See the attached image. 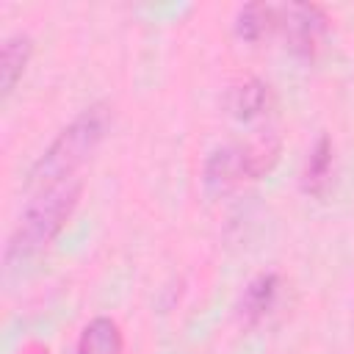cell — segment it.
I'll return each instance as SVG.
<instances>
[{"label": "cell", "instance_id": "52a82bcc", "mask_svg": "<svg viewBox=\"0 0 354 354\" xmlns=\"http://www.w3.org/2000/svg\"><path fill=\"white\" fill-rule=\"evenodd\" d=\"M30 55H33V39L28 33H11L3 41V50H0V91H3V97H8L17 88V83L22 80V75L30 64Z\"/></svg>", "mask_w": 354, "mask_h": 354}, {"label": "cell", "instance_id": "6da1fadb", "mask_svg": "<svg viewBox=\"0 0 354 354\" xmlns=\"http://www.w3.org/2000/svg\"><path fill=\"white\" fill-rule=\"evenodd\" d=\"M80 194H83V183L77 177H69V180L41 188L28 202L14 232L8 235V243L3 252L6 266L17 263V260L22 263V260L39 254L41 249H47L58 238L64 224L72 218V213L80 202Z\"/></svg>", "mask_w": 354, "mask_h": 354}, {"label": "cell", "instance_id": "9c48e42d", "mask_svg": "<svg viewBox=\"0 0 354 354\" xmlns=\"http://www.w3.org/2000/svg\"><path fill=\"white\" fill-rule=\"evenodd\" d=\"M279 28V8L271 3H246L235 14V33L243 41H263L266 36L277 33Z\"/></svg>", "mask_w": 354, "mask_h": 354}, {"label": "cell", "instance_id": "8992f818", "mask_svg": "<svg viewBox=\"0 0 354 354\" xmlns=\"http://www.w3.org/2000/svg\"><path fill=\"white\" fill-rule=\"evenodd\" d=\"M277 296H279V277L274 271H266V274H257L254 279H249L238 299L241 321H246V324L263 321L271 313V307L277 304Z\"/></svg>", "mask_w": 354, "mask_h": 354}, {"label": "cell", "instance_id": "ba28073f", "mask_svg": "<svg viewBox=\"0 0 354 354\" xmlns=\"http://www.w3.org/2000/svg\"><path fill=\"white\" fill-rule=\"evenodd\" d=\"M122 351H124L122 326L108 315L91 318L80 329L77 348H75V354H122Z\"/></svg>", "mask_w": 354, "mask_h": 354}, {"label": "cell", "instance_id": "3957f363", "mask_svg": "<svg viewBox=\"0 0 354 354\" xmlns=\"http://www.w3.org/2000/svg\"><path fill=\"white\" fill-rule=\"evenodd\" d=\"M279 138L263 136L249 144H227L207 155L205 160V185L207 191H230L243 180H260L279 160Z\"/></svg>", "mask_w": 354, "mask_h": 354}, {"label": "cell", "instance_id": "5b68a950", "mask_svg": "<svg viewBox=\"0 0 354 354\" xmlns=\"http://www.w3.org/2000/svg\"><path fill=\"white\" fill-rule=\"evenodd\" d=\"M332 166H335V147H332V138L326 133H321L304 158L301 180H299L301 191L315 199L326 196L329 183H332Z\"/></svg>", "mask_w": 354, "mask_h": 354}, {"label": "cell", "instance_id": "30bf717a", "mask_svg": "<svg viewBox=\"0 0 354 354\" xmlns=\"http://www.w3.org/2000/svg\"><path fill=\"white\" fill-rule=\"evenodd\" d=\"M268 102H271V91H268V83H263L260 77H246L230 91V111L241 122H252L260 113H266Z\"/></svg>", "mask_w": 354, "mask_h": 354}, {"label": "cell", "instance_id": "7a4b0ae2", "mask_svg": "<svg viewBox=\"0 0 354 354\" xmlns=\"http://www.w3.org/2000/svg\"><path fill=\"white\" fill-rule=\"evenodd\" d=\"M111 119H113L111 105H105V102H94L86 111H80L53 138V144L41 152V158L33 163V169L28 174V185L41 191L47 185L75 177L77 166H83L91 158V152L102 144V138L111 127Z\"/></svg>", "mask_w": 354, "mask_h": 354}, {"label": "cell", "instance_id": "277c9868", "mask_svg": "<svg viewBox=\"0 0 354 354\" xmlns=\"http://www.w3.org/2000/svg\"><path fill=\"white\" fill-rule=\"evenodd\" d=\"M279 8V33L285 47L299 58H313L329 30V17L315 3H288Z\"/></svg>", "mask_w": 354, "mask_h": 354}]
</instances>
